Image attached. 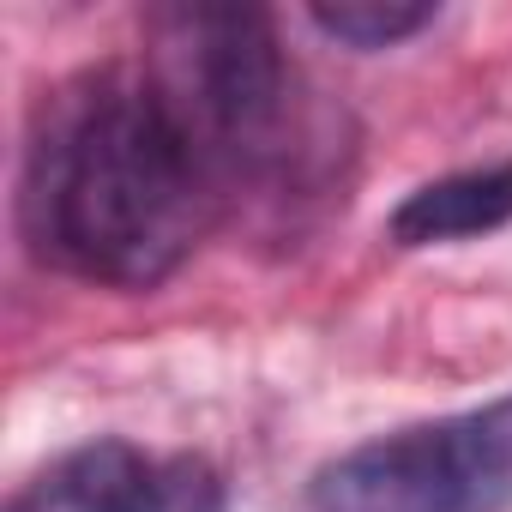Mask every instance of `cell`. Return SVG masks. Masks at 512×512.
Segmentation results:
<instances>
[{
    "label": "cell",
    "mask_w": 512,
    "mask_h": 512,
    "mask_svg": "<svg viewBox=\"0 0 512 512\" xmlns=\"http://www.w3.org/2000/svg\"><path fill=\"white\" fill-rule=\"evenodd\" d=\"M512 398L380 434L314 476V512H506Z\"/></svg>",
    "instance_id": "cell-3"
},
{
    "label": "cell",
    "mask_w": 512,
    "mask_h": 512,
    "mask_svg": "<svg viewBox=\"0 0 512 512\" xmlns=\"http://www.w3.org/2000/svg\"><path fill=\"white\" fill-rule=\"evenodd\" d=\"M7 512H229V494L205 458H145L127 440H97L55 458Z\"/></svg>",
    "instance_id": "cell-4"
},
{
    "label": "cell",
    "mask_w": 512,
    "mask_h": 512,
    "mask_svg": "<svg viewBox=\"0 0 512 512\" xmlns=\"http://www.w3.org/2000/svg\"><path fill=\"white\" fill-rule=\"evenodd\" d=\"M145 79L193 145L217 199L241 181H272L296 157V67L272 13L175 0L145 25Z\"/></svg>",
    "instance_id": "cell-2"
},
{
    "label": "cell",
    "mask_w": 512,
    "mask_h": 512,
    "mask_svg": "<svg viewBox=\"0 0 512 512\" xmlns=\"http://www.w3.org/2000/svg\"><path fill=\"white\" fill-rule=\"evenodd\" d=\"M332 43L350 49H392L404 37H416L422 25H434L428 0H338V7H314L308 13Z\"/></svg>",
    "instance_id": "cell-6"
},
{
    "label": "cell",
    "mask_w": 512,
    "mask_h": 512,
    "mask_svg": "<svg viewBox=\"0 0 512 512\" xmlns=\"http://www.w3.org/2000/svg\"><path fill=\"white\" fill-rule=\"evenodd\" d=\"M211 211L217 187L145 67H91L37 103L19 229L43 266L109 290H151L193 253Z\"/></svg>",
    "instance_id": "cell-1"
},
{
    "label": "cell",
    "mask_w": 512,
    "mask_h": 512,
    "mask_svg": "<svg viewBox=\"0 0 512 512\" xmlns=\"http://www.w3.org/2000/svg\"><path fill=\"white\" fill-rule=\"evenodd\" d=\"M512 223V163H488V169H458L440 175L428 187H416L398 211H392V241L398 247H440V241H470Z\"/></svg>",
    "instance_id": "cell-5"
}]
</instances>
